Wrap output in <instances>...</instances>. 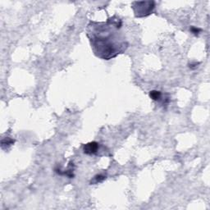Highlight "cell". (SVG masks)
<instances>
[{
  "label": "cell",
  "instance_id": "obj_1",
  "mask_svg": "<svg viewBox=\"0 0 210 210\" xmlns=\"http://www.w3.org/2000/svg\"><path fill=\"white\" fill-rule=\"evenodd\" d=\"M122 26V21L117 16L109 18L106 22L89 23L86 35L98 58L110 60L127 50L128 43L121 32Z\"/></svg>",
  "mask_w": 210,
  "mask_h": 210
},
{
  "label": "cell",
  "instance_id": "obj_2",
  "mask_svg": "<svg viewBox=\"0 0 210 210\" xmlns=\"http://www.w3.org/2000/svg\"><path fill=\"white\" fill-rule=\"evenodd\" d=\"M131 8L136 17H145L152 14L155 8V3L154 1L133 2Z\"/></svg>",
  "mask_w": 210,
  "mask_h": 210
},
{
  "label": "cell",
  "instance_id": "obj_3",
  "mask_svg": "<svg viewBox=\"0 0 210 210\" xmlns=\"http://www.w3.org/2000/svg\"><path fill=\"white\" fill-rule=\"evenodd\" d=\"M99 143L93 141V142H90L86 145H85L83 146V151L85 154H96L97 151L99 150Z\"/></svg>",
  "mask_w": 210,
  "mask_h": 210
},
{
  "label": "cell",
  "instance_id": "obj_4",
  "mask_svg": "<svg viewBox=\"0 0 210 210\" xmlns=\"http://www.w3.org/2000/svg\"><path fill=\"white\" fill-rule=\"evenodd\" d=\"M149 97L154 101H159L162 98V93L159 90H151L149 92Z\"/></svg>",
  "mask_w": 210,
  "mask_h": 210
},
{
  "label": "cell",
  "instance_id": "obj_5",
  "mask_svg": "<svg viewBox=\"0 0 210 210\" xmlns=\"http://www.w3.org/2000/svg\"><path fill=\"white\" fill-rule=\"evenodd\" d=\"M105 179H106V176L102 174L97 175V176H95L94 179L91 181V184H97V183L102 182Z\"/></svg>",
  "mask_w": 210,
  "mask_h": 210
},
{
  "label": "cell",
  "instance_id": "obj_6",
  "mask_svg": "<svg viewBox=\"0 0 210 210\" xmlns=\"http://www.w3.org/2000/svg\"><path fill=\"white\" fill-rule=\"evenodd\" d=\"M14 141H15L14 140L10 139V138H6V139L2 140V142H1V144H2V148L4 149L5 145H6L7 148H8V146L12 145V144L14 143Z\"/></svg>",
  "mask_w": 210,
  "mask_h": 210
},
{
  "label": "cell",
  "instance_id": "obj_7",
  "mask_svg": "<svg viewBox=\"0 0 210 210\" xmlns=\"http://www.w3.org/2000/svg\"><path fill=\"white\" fill-rule=\"evenodd\" d=\"M190 31H191V33H192V34H194V36H198L199 34L200 33V31H201V29H199V28H197V27H194V26H191L190 29Z\"/></svg>",
  "mask_w": 210,
  "mask_h": 210
}]
</instances>
